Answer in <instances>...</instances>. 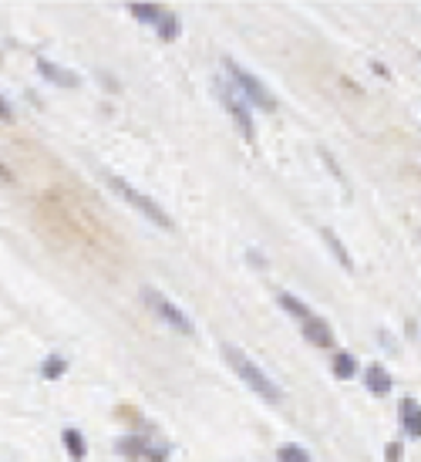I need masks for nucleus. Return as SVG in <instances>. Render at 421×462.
<instances>
[{"mask_svg": "<svg viewBox=\"0 0 421 462\" xmlns=\"http://www.w3.org/2000/svg\"><path fill=\"white\" fill-rule=\"evenodd\" d=\"M61 442H64L68 456H71L75 462H81L84 456H88V442H84V435H81L77 428H64V432H61Z\"/></svg>", "mask_w": 421, "mask_h": 462, "instance_id": "9b49d317", "label": "nucleus"}, {"mask_svg": "<svg viewBox=\"0 0 421 462\" xmlns=\"http://www.w3.org/2000/svg\"><path fill=\"white\" fill-rule=\"evenodd\" d=\"M158 34H162V41L179 38V17H175V14H162V20H158Z\"/></svg>", "mask_w": 421, "mask_h": 462, "instance_id": "f3484780", "label": "nucleus"}, {"mask_svg": "<svg viewBox=\"0 0 421 462\" xmlns=\"http://www.w3.org/2000/svg\"><path fill=\"white\" fill-rule=\"evenodd\" d=\"M105 182H108V186H112V189H115V193L121 196V199H125L132 210H138L142 216H145V219H149V223H155L158 230H175L172 216L162 210L152 196H145L142 189H135L132 182H125V179H121V175H115V173H105Z\"/></svg>", "mask_w": 421, "mask_h": 462, "instance_id": "f03ea898", "label": "nucleus"}, {"mask_svg": "<svg viewBox=\"0 0 421 462\" xmlns=\"http://www.w3.org/2000/svg\"><path fill=\"white\" fill-rule=\"evenodd\" d=\"M300 334H304V341H310L313 347H330L334 345V331H330V324H327L324 317H306V321H300Z\"/></svg>", "mask_w": 421, "mask_h": 462, "instance_id": "423d86ee", "label": "nucleus"}, {"mask_svg": "<svg viewBox=\"0 0 421 462\" xmlns=\"http://www.w3.org/2000/svg\"><path fill=\"white\" fill-rule=\"evenodd\" d=\"M364 388H367L371 395H387V391H391V375H387L381 365H371L364 371Z\"/></svg>", "mask_w": 421, "mask_h": 462, "instance_id": "1a4fd4ad", "label": "nucleus"}, {"mask_svg": "<svg viewBox=\"0 0 421 462\" xmlns=\"http://www.w3.org/2000/svg\"><path fill=\"white\" fill-rule=\"evenodd\" d=\"M398 412H401L404 432H408L411 439H421V405L415 402V398H401Z\"/></svg>", "mask_w": 421, "mask_h": 462, "instance_id": "6e6552de", "label": "nucleus"}, {"mask_svg": "<svg viewBox=\"0 0 421 462\" xmlns=\"http://www.w3.org/2000/svg\"><path fill=\"white\" fill-rule=\"evenodd\" d=\"M219 98H223V108H226V112L232 115V122H236V129L253 142V138H256V125H253L249 101L239 95V88H236V85H219Z\"/></svg>", "mask_w": 421, "mask_h": 462, "instance_id": "39448f33", "label": "nucleus"}, {"mask_svg": "<svg viewBox=\"0 0 421 462\" xmlns=\"http://www.w3.org/2000/svg\"><path fill=\"white\" fill-rule=\"evenodd\" d=\"M223 358H226V365L239 375V382H243L246 388H253L260 398H267V402H273V405L283 402V391L276 388V382H273L267 371L249 358L246 351H239L236 345H223Z\"/></svg>", "mask_w": 421, "mask_h": 462, "instance_id": "f257e3e1", "label": "nucleus"}, {"mask_svg": "<svg viewBox=\"0 0 421 462\" xmlns=\"http://www.w3.org/2000/svg\"><path fill=\"white\" fill-rule=\"evenodd\" d=\"M0 182H14V173H10L3 162H0Z\"/></svg>", "mask_w": 421, "mask_h": 462, "instance_id": "aec40b11", "label": "nucleus"}, {"mask_svg": "<svg viewBox=\"0 0 421 462\" xmlns=\"http://www.w3.org/2000/svg\"><path fill=\"white\" fill-rule=\"evenodd\" d=\"M142 297H145V304L169 324L172 331H179V334H192V321L186 317V310L179 308V304H172L169 297H162L155 287H142Z\"/></svg>", "mask_w": 421, "mask_h": 462, "instance_id": "20e7f679", "label": "nucleus"}, {"mask_svg": "<svg viewBox=\"0 0 421 462\" xmlns=\"http://www.w3.org/2000/svg\"><path fill=\"white\" fill-rule=\"evenodd\" d=\"M118 449H121L125 456H145V452H149L142 439H121V442H118Z\"/></svg>", "mask_w": 421, "mask_h": 462, "instance_id": "a211bd4d", "label": "nucleus"}, {"mask_svg": "<svg viewBox=\"0 0 421 462\" xmlns=\"http://www.w3.org/2000/svg\"><path fill=\"white\" fill-rule=\"evenodd\" d=\"M223 68H226V75L232 78V85L239 88V95L246 98L249 105H256L260 112H276V101H273V95L267 92V85L260 81L256 75H249L243 64H236L232 58L223 61Z\"/></svg>", "mask_w": 421, "mask_h": 462, "instance_id": "7ed1b4c3", "label": "nucleus"}, {"mask_svg": "<svg viewBox=\"0 0 421 462\" xmlns=\"http://www.w3.org/2000/svg\"><path fill=\"white\" fill-rule=\"evenodd\" d=\"M276 459L280 462H310V452L300 445H280L276 449Z\"/></svg>", "mask_w": 421, "mask_h": 462, "instance_id": "dca6fc26", "label": "nucleus"}, {"mask_svg": "<svg viewBox=\"0 0 421 462\" xmlns=\"http://www.w3.org/2000/svg\"><path fill=\"white\" fill-rule=\"evenodd\" d=\"M128 10H132L138 20H145V24H155V27H158V20H162V14H165V10H162L158 3H132Z\"/></svg>", "mask_w": 421, "mask_h": 462, "instance_id": "ddd939ff", "label": "nucleus"}, {"mask_svg": "<svg viewBox=\"0 0 421 462\" xmlns=\"http://www.w3.org/2000/svg\"><path fill=\"white\" fill-rule=\"evenodd\" d=\"M14 118V108L7 105V98H0V122H10Z\"/></svg>", "mask_w": 421, "mask_h": 462, "instance_id": "6ab92c4d", "label": "nucleus"}, {"mask_svg": "<svg viewBox=\"0 0 421 462\" xmlns=\"http://www.w3.org/2000/svg\"><path fill=\"white\" fill-rule=\"evenodd\" d=\"M330 371H334V378L350 382V378L357 375V358H354V354H347V351H337V354L330 358Z\"/></svg>", "mask_w": 421, "mask_h": 462, "instance_id": "9d476101", "label": "nucleus"}, {"mask_svg": "<svg viewBox=\"0 0 421 462\" xmlns=\"http://www.w3.org/2000/svg\"><path fill=\"white\" fill-rule=\"evenodd\" d=\"M387 459H391V462L401 459V445H391V449H387Z\"/></svg>", "mask_w": 421, "mask_h": 462, "instance_id": "412c9836", "label": "nucleus"}, {"mask_svg": "<svg viewBox=\"0 0 421 462\" xmlns=\"http://www.w3.org/2000/svg\"><path fill=\"white\" fill-rule=\"evenodd\" d=\"M68 371V361L61 358V354H51V358H44V365H40V375L47 378V382H54V378H61Z\"/></svg>", "mask_w": 421, "mask_h": 462, "instance_id": "4468645a", "label": "nucleus"}, {"mask_svg": "<svg viewBox=\"0 0 421 462\" xmlns=\"http://www.w3.org/2000/svg\"><path fill=\"white\" fill-rule=\"evenodd\" d=\"M38 71L47 78L51 85H61V88H77V85H81V78H77L75 71H68V68H58L54 61H47V58H40V61H38Z\"/></svg>", "mask_w": 421, "mask_h": 462, "instance_id": "0eeeda50", "label": "nucleus"}, {"mask_svg": "<svg viewBox=\"0 0 421 462\" xmlns=\"http://www.w3.org/2000/svg\"><path fill=\"white\" fill-rule=\"evenodd\" d=\"M276 301H280V308L287 310V314H293L297 321H306V317H313V314H310V308H306L304 301H297V297H293V294H287V290H283V294H280Z\"/></svg>", "mask_w": 421, "mask_h": 462, "instance_id": "f8f14e48", "label": "nucleus"}, {"mask_svg": "<svg viewBox=\"0 0 421 462\" xmlns=\"http://www.w3.org/2000/svg\"><path fill=\"white\" fill-rule=\"evenodd\" d=\"M324 240H327V247H330V250H334V257H337V260H341V267H344V270H350V257H347L344 243H341V240H337V233H334V230H324Z\"/></svg>", "mask_w": 421, "mask_h": 462, "instance_id": "2eb2a0df", "label": "nucleus"}]
</instances>
